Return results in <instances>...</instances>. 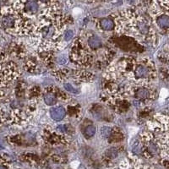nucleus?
Returning <instances> with one entry per match:
<instances>
[{
    "label": "nucleus",
    "mask_w": 169,
    "mask_h": 169,
    "mask_svg": "<svg viewBox=\"0 0 169 169\" xmlns=\"http://www.w3.org/2000/svg\"><path fill=\"white\" fill-rule=\"evenodd\" d=\"M0 122H1V119H0Z\"/></svg>",
    "instance_id": "20e7f679"
},
{
    "label": "nucleus",
    "mask_w": 169,
    "mask_h": 169,
    "mask_svg": "<svg viewBox=\"0 0 169 169\" xmlns=\"http://www.w3.org/2000/svg\"><path fill=\"white\" fill-rule=\"evenodd\" d=\"M0 169H7L5 167V166H0Z\"/></svg>",
    "instance_id": "7ed1b4c3"
},
{
    "label": "nucleus",
    "mask_w": 169,
    "mask_h": 169,
    "mask_svg": "<svg viewBox=\"0 0 169 169\" xmlns=\"http://www.w3.org/2000/svg\"><path fill=\"white\" fill-rule=\"evenodd\" d=\"M108 152H109V154H108V156L111 158H114L117 156V155H118V153H117V151H114L113 149H111L108 151Z\"/></svg>",
    "instance_id": "f03ea898"
},
{
    "label": "nucleus",
    "mask_w": 169,
    "mask_h": 169,
    "mask_svg": "<svg viewBox=\"0 0 169 169\" xmlns=\"http://www.w3.org/2000/svg\"><path fill=\"white\" fill-rule=\"evenodd\" d=\"M153 4L154 11L156 13L169 14V0H150Z\"/></svg>",
    "instance_id": "f257e3e1"
}]
</instances>
